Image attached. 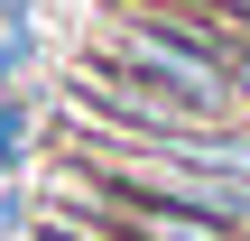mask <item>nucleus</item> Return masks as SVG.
<instances>
[{"label":"nucleus","instance_id":"obj_2","mask_svg":"<svg viewBox=\"0 0 250 241\" xmlns=\"http://www.w3.org/2000/svg\"><path fill=\"white\" fill-rule=\"evenodd\" d=\"M232 93H250V56H232Z\"/></svg>","mask_w":250,"mask_h":241},{"label":"nucleus","instance_id":"obj_1","mask_svg":"<svg viewBox=\"0 0 250 241\" xmlns=\"http://www.w3.org/2000/svg\"><path fill=\"white\" fill-rule=\"evenodd\" d=\"M121 223H130V241H232V223H213L204 204H186V195L158 186V176L121 186Z\"/></svg>","mask_w":250,"mask_h":241},{"label":"nucleus","instance_id":"obj_3","mask_svg":"<svg viewBox=\"0 0 250 241\" xmlns=\"http://www.w3.org/2000/svg\"><path fill=\"white\" fill-rule=\"evenodd\" d=\"M213 9H232V19H250V0H213Z\"/></svg>","mask_w":250,"mask_h":241}]
</instances>
